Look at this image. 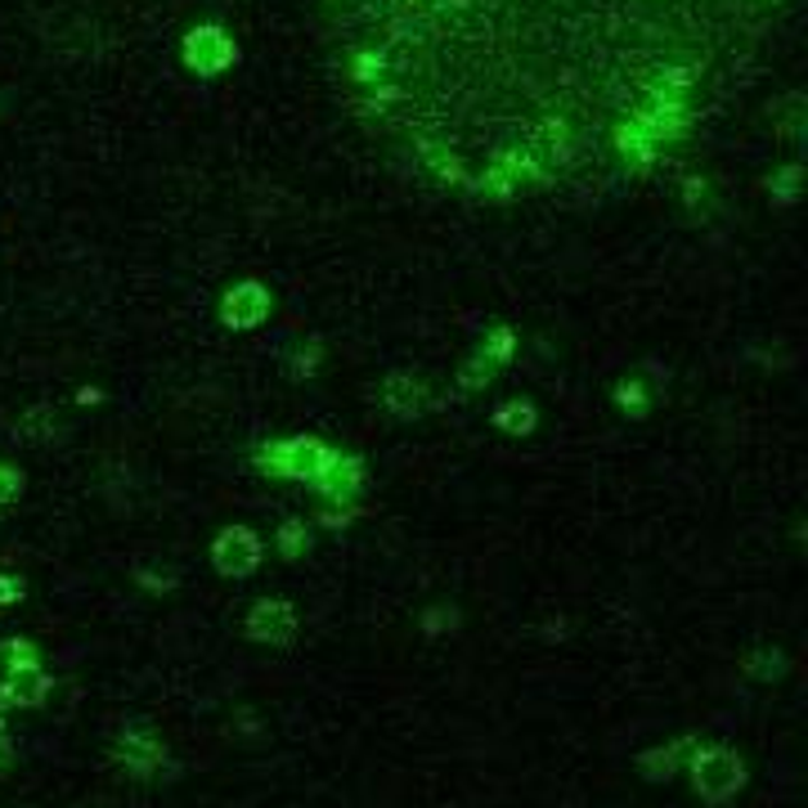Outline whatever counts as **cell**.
<instances>
[{"label":"cell","instance_id":"7","mask_svg":"<svg viewBox=\"0 0 808 808\" xmlns=\"http://www.w3.org/2000/svg\"><path fill=\"white\" fill-rule=\"evenodd\" d=\"M270 315V292L261 283H238L225 306H220V319H225L230 328H256V323H266Z\"/></svg>","mask_w":808,"mask_h":808},{"label":"cell","instance_id":"18","mask_svg":"<svg viewBox=\"0 0 808 808\" xmlns=\"http://www.w3.org/2000/svg\"><path fill=\"white\" fill-rule=\"evenodd\" d=\"M19 494H23V472L10 467V463H0V512H5Z\"/></svg>","mask_w":808,"mask_h":808},{"label":"cell","instance_id":"8","mask_svg":"<svg viewBox=\"0 0 808 808\" xmlns=\"http://www.w3.org/2000/svg\"><path fill=\"white\" fill-rule=\"evenodd\" d=\"M382 400L395 418H418L427 409V382L414 378V374H391L382 382Z\"/></svg>","mask_w":808,"mask_h":808},{"label":"cell","instance_id":"3","mask_svg":"<svg viewBox=\"0 0 808 808\" xmlns=\"http://www.w3.org/2000/svg\"><path fill=\"white\" fill-rule=\"evenodd\" d=\"M333 463V450L315 436H297L283 440V445H270L266 454H256V467L274 472V476H292V481H319L323 467Z\"/></svg>","mask_w":808,"mask_h":808},{"label":"cell","instance_id":"2","mask_svg":"<svg viewBox=\"0 0 808 808\" xmlns=\"http://www.w3.org/2000/svg\"><path fill=\"white\" fill-rule=\"evenodd\" d=\"M746 786V763L727 746H706L691 755V791L706 804H727Z\"/></svg>","mask_w":808,"mask_h":808},{"label":"cell","instance_id":"22","mask_svg":"<svg viewBox=\"0 0 808 808\" xmlns=\"http://www.w3.org/2000/svg\"><path fill=\"white\" fill-rule=\"evenodd\" d=\"M23 598V579L19 575H0V607H10Z\"/></svg>","mask_w":808,"mask_h":808},{"label":"cell","instance_id":"21","mask_svg":"<svg viewBox=\"0 0 808 808\" xmlns=\"http://www.w3.org/2000/svg\"><path fill=\"white\" fill-rule=\"evenodd\" d=\"M750 674H755V678H778V674H782V656H778V651H773V656L759 651L755 665H750Z\"/></svg>","mask_w":808,"mask_h":808},{"label":"cell","instance_id":"9","mask_svg":"<svg viewBox=\"0 0 808 808\" xmlns=\"http://www.w3.org/2000/svg\"><path fill=\"white\" fill-rule=\"evenodd\" d=\"M118 750H122V759H126V768H131L135 778H149L154 768L162 763V746H158L144 727H126L122 742H118Z\"/></svg>","mask_w":808,"mask_h":808},{"label":"cell","instance_id":"16","mask_svg":"<svg viewBox=\"0 0 808 808\" xmlns=\"http://www.w3.org/2000/svg\"><path fill=\"white\" fill-rule=\"evenodd\" d=\"M512 346H517V342H512V328H494L490 342H486L481 351H476V355L490 359V364H503V359H512Z\"/></svg>","mask_w":808,"mask_h":808},{"label":"cell","instance_id":"4","mask_svg":"<svg viewBox=\"0 0 808 808\" xmlns=\"http://www.w3.org/2000/svg\"><path fill=\"white\" fill-rule=\"evenodd\" d=\"M211 562L220 575H252L256 566H261V539H256V530L247 526H230V530H220L216 543H211Z\"/></svg>","mask_w":808,"mask_h":808},{"label":"cell","instance_id":"20","mask_svg":"<svg viewBox=\"0 0 808 808\" xmlns=\"http://www.w3.org/2000/svg\"><path fill=\"white\" fill-rule=\"evenodd\" d=\"M615 400H620V409H629L634 418H642V414H647V395H642V387H638V382H624V387L615 391Z\"/></svg>","mask_w":808,"mask_h":808},{"label":"cell","instance_id":"11","mask_svg":"<svg viewBox=\"0 0 808 808\" xmlns=\"http://www.w3.org/2000/svg\"><path fill=\"white\" fill-rule=\"evenodd\" d=\"M5 687H10V701H14V706H41L46 696H50V687H54V678H50L41 665H32V670L5 674Z\"/></svg>","mask_w":808,"mask_h":808},{"label":"cell","instance_id":"17","mask_svg":"<svg viewBox=\"0 0 808 808\" xmlns=\"http://www.w3.org/2000/svg\"><path fill=\"white\" fill-rule=\"evenodd\" d=\"M5 660H10V674H14V670L41 665V660H36V647H32L27 638H5Z\"/></svg>","mask_w":808,"mask_h":808},{"label":"cell","instance_id":"10","mask_svg":"<svg viewBox=\"0 0 808 808\" xmlns=\"http://www.w3.org/2000/svg\"><path fill=\"white\" fill-rule=\"evenodd\" d=\"M359 486H364V463L359 458H338L333 454V463L323 467V476H319V490L328 494V499H351V494H359Z\"/></svg>","mask_w":808,"mask_h":808},{"label":"cell","instance_id":"19","mask_svg":"<svg viewBox=\"0 0 808 808\" xmlns=\"http://www.w3.org/2000/svg\"><path fill=\"white\" fill-rule=\"evenodd\" d=\"M279 548H283V558H297L302 548H306V522H283V530H279Z\"/></svg>","mask_w":808,"mask_h":808},{"label":"cell","instance_id":"23","mask_svg":"<svg viewBox=\"0 0 808 808\" xmlns=\"http://www.w3.org/2000/svg\"><path fill=\"white\" fill-rule=\"evenodd\" d=\"M14 759V746H10V737H5V723H0V768H5Z\"/></svg>","mask_w":808,"mask_h":808},{"label":"cell","instance_id":"12","mask_svg":"<svg viewBox=\"0 0 808 808\" xmlns=\"http://www.w3.org/2000/svg\"><path fill=\"white\" fill-rule=\"evenodd\" d=\"M678 750H683V742L670 746V750H647V755L638 759L642 778H647V782H670V778H674V763H678Z\"/></svg>","mask_w":808,"mask_h":808},{"label":"cell","instance_id":"5","mask_svg":"<svg viewBox=\"0 0 808 808\" xmlns=\"http://www.w3.org/2000/svg\"><path fill=\"white\" fill-rule=\"evenodd\" d=\"M247 638L252 642H274V647L297 638V611H292V602H283V598L256 602L247 611Z\"/></svg>","mask_w":808,"mask_h":808},{"label":"cell","instance_id":"14","mask_svg":"<svg viewBox=\"0 0 808 808\" xmlns=\"http://www.w3.org/2000/svg\"><path fill=\"white\" fill-rule=\"evenodd\" d=\"M494 423H499L503 431H512V436H522V431H530V427H535V404H526V400H512V404H503V409L494 414Z\"/></svg>","mask_w":808,"mask_h":808},{"label":"cell","instance_id":"6","mask_svg":"<svg viewBox=\"0 0 808 808\" xmlns=\"http://www.w3.org/2000/svg\"><path fill=\"white\" fill-rule=\"evenodd\" d=\"M185 59H189V68H198V72H220V68H230L234 63V41L220 27H198V32H189V41H185Z\"/></svg>","mask_w":808,"mask_h":808},{"label":"cell","instance_id":"15","mask_svg":"<svg viewBox=\"0 0 808 808\" xmlns=\"http://www.w3.org/2000/svg\"><path fill=\"white\" fill-rule=\"evenodd\" d=\"M490 369H494V364H490V359H481V355H472V359L463 364V374H458V391H481V387L490 382Z\"/></svg>","mask_w":808,"mask_h":808},{"label":"cell","instance_id":"13","mask_svg":"<svg viewBox=\"0 0 808 808\" xmlns=\"http://www.w3.org/2000/svg\"><path fill=\"white\" fill-rule=\"evenodd\" d=\"M50 436H54V414H50V409H32V414H23V423H19V440H27V445H46Z\"/></svg>","mask_w":808,"mask_h":808},{"label":"cell","instance_id":"1","mask_svg":"<svg viewBox=\"0 0 808 808\" xmlns=\"http://www.w3.org/2000/svg\"><path fill=\"white\" fill-rule=\"evenodd\" d=\"M778 0H333L359 108L454 185L512 198L593 154L656 162Z\"/></svg>","mask_w":808,"mask_h":808}]
</instances>
